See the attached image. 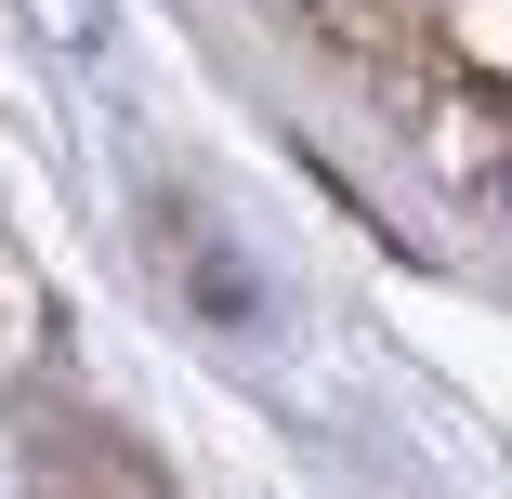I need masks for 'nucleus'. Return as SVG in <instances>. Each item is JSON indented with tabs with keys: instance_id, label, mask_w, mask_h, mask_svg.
<instances>
[{
	"instance_id": "nucleus-1",
	"label": "nucleus",
	"mask_w": 512,
	"mask_h": 499,
	"mask_svg": "<svg viewBox=\"0 0 512 499\" xmlns=\"http://www.w3.org/2000/svg\"><path fill=\"white\" fill-rule=\"evenodd\" d=\"M40 499H171V473H158L132 434H106V421H53V473H40Z\"/></svg>"
}]
</instances>
